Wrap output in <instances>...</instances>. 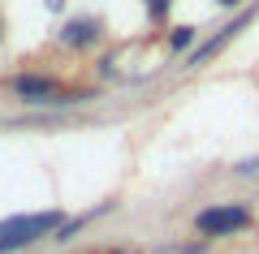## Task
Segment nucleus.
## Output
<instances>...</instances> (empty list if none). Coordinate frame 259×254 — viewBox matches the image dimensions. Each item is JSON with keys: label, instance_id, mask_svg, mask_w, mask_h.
I'll return each instance as SVG.
<instances>
[{"label": "nucleus", "instance_id": "f257e3e1", "mask_svg": "<svg viewBox=\"0 0 259 254\" xmlns=\"http://www.w3.org/2000/svg\"><path fill=\"white\" fill-rule=\"evenodd\" d=\"M5 91L22 104V108H78V104H91L95 91L91 86H69L56 73L44 69H18L5 78Z\"/></svg>", "mask_w": 259, "mask_h": 254}, {"label": "nucleus", "instance_id": "f03ea898", "mask_svg": "<svg viewBox=\"0 0 259 254\" xmlns=\"http://www.w3.org/2000/svg\"><path fill=\"white\" fill-rule=\"evenodd\" d=\"M65 207H44V211H18L0 220V254H22L39 241H52V233L65 224Z\"/></svg>", "mask_w": 259, "mask_h": 254}, {"label": "nucleus", "instance_id": "7ed1b4c3", "mask_svg": "<svg viewBox=\"0 0 259 254\" xmlns=\"http://www.w3.org/2000/svg\"><path fill=\"white\" fill-rule=\"evenodd\" d=\"M255 224V207L246 198H225V202H207L190 216V228L203 241H225V237H238Z\"/></svg>", "mask_w": 259, "mask_h": 254}, {"label": "nucleus", "instance_id": "20e7f679", "mask_svg": "<svg viewBox=\"0 0 259 254\" xmlns=\"http://www.w3.org/2000/svg\"><path fill=\"white\" fill-rule=\"evenodd\" d=\"M255 18H259V9H255V5H246V9H238V18H233V22H225V26H216L212 35H203L199 43L190 47V56H186V69H203V65H212L216 56H221L225 47H229V43H233V39H238V35H242V30H246V26H250Z\"/></svg>", "mask_w": 259, "mask_h": 254}, {"label": "nucleus", "instance_id": "39448f33", "mask_svg": "<svg viewBox=\"0 0 259 254\" xmlns=\"http://www.w3.org/2000/svg\"><path fill=\"white\" fill-rule=\"evenodd\" d=\"M100 43H104V18H95V13L65 18L56 30V47H65V52H95Z\"/></svg>", "mask_w": 259, "mask_h": 254}, {"label": "nucleus", "instance_id": "423d86ee", "mask_svg": "<svg viewBox=\"0 0 259 254\" xmlns=\"http://www.w3.org/2000/svg\"><path fill=\"white\" fill-rule=\"evenodd\" d=\"M194 43H199V26H190V22H177V26H168V35H164V47L173 56H190Z\"/></svg>", "mask_w": 259, "mask_h": 254}, {"label": "nucleus", "instance_id": "0eeeda50", "mask_svg": "<svg viewBox=\"0 0 259 254\" xmlns=\"http://www.w3.org/2000/svg\"><path fill=\"white\" fill-rule=\"evenodd\" d=\"M91 220H95V216H69V220H65V224L52 233V241H56V245H61V241H74V237L82 233V228L91 224Z\"/></svg>", "mask_w": 259, "mask_h": 254}, {"label": "nucleus", "instance_id": "6e6552de", "mask_svg": "<svg viewBox=\"0 0 259 254\" xmlns=\"http://www.w3.org/2000/svg\"><path fill=\"white\" fill-rule=\"evenodd\" d=\"M143 9H147V22H151V26H160V22L168 18V9H173V0H143Z\"/></svg>", "mask_w": 259, "mask_h": 254}, {"label": "nucleus", "instance_id": "1a4fd4ad", "mask_svg": "<svg viewBox=\"0 0 259 254\" xmlns=\"http://www.w3.org/2000/svg\"><path fill=\"white\" fill-rule=\"evenodd\" d=\"M233 177H259V155H250V160H238V164H233Z\"/></svg>", "mask_w": 259, "mask_h": 254}, {"label": "nucleus", "instance_id": "9d476101", "mask_svg": "<svg viewBox=\"0 0 259 254\" xmlns=\"http://www.w3.org/2000/svg\"><path fill=\"white\" fill-rule=\"evenodd\" d=\"M207 245L212 241H190V245H182V254H207Z\"/></svg>", "mask_w": 259, "mask_h": 254}, {"label": "nucleus", "instance_id": "9b49d317", "mask_svg": "<svg viewBox=\"0 0 259 254\" xmlns=\"http://www.w3.org/2000/svg\"><path fill=\"white\" fill-rule=\"evenodd\" d=\"M44 9L48 13H65V0H44Z\"/></svg>", "mask_w": 259, "mask_h": 254}, {"label": "nucleus", "instance_id": "f8f14e48", "mask_svg": "<svg viewBox=\"0 0 259 254\" xmlns=\"http://www.w3.org/2000/svg\"><path fill=\"white\" fill-rule=\"evenodd\" d=\"M104 254H139V250H134V245H108Z\"/></svg>", "mask_w": 259, "mask_h": 254}, {"label": "nucleus", "instance_id": "ddd939ff", "mask_svg": "<svg viewBox=\"0 0 259 254\" xmlns=\"http://www.w3.org/2000/svg\"><path fill=\"white\" fill-rule=\"evenodd\" d=\"M221 9H246V0H216Z\"/></svg>", "mask_w": 259, "mask_h": 254}, {"label": "nucleus", "instance_id": "4468645a", "mask_svg": "<svg viewBox=\"0 0 259 254\" xmlns=\"http://www.w3.org/2000/svg\"><path fill=\"white\" fill-rule=\"evenodd\" d=\"M5 35H9V22H5V9H0V43H5Z\"/></svg>", "mask_w": 259, "mask_h": 254}]
</instances>
